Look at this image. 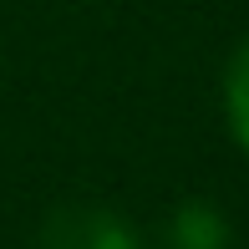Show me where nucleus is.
Masks as SVG:
<instances>
[{
  "instance_id": "2",
  "label": "nucleus",
  "mask_w": 249,
  "mask_h": 249,
  "mask_svg": "<svg viewBox=\"0 0 249 249\" xmlns=\"http://www.w3.org/2000/svg\"><path fill=\"white\" fill-rule=\"evenodd\" d=\"M173 249H229V224L219 219L213 203H183L173 213V234H168Z\"/></svg>"
},
{
  "instance_id": "3",
  "label": "nucleus",
  "mask_w": 249,
  "mask_h": 249,
  "mask_svg": "<svg viewBox=\"0 0 249 249\" xmlns=\"http://www.w3.org/2000/svg\"><path fill=\"white\" fill-rule=\"evenodd\" d=\"M224 112H229V127L239 138V148L249 153V41L234 51L229 71H224Z\"/></svg>"
},
{
  "instance_id": "1",
  "label": "nucleus",
  "mask_w": 249,
  "mask_h": 249,
  "mask_svg": "<svg viewBox=\"0 0 249 249\" xmlns=\"http://www.w3.org/2000/svg\"><path fill=\"white\" fill-rule=\"evenodd\" d=\"M46 249H138L132 229L107 209H92V203H76V209H56L46 234H41Z\"/></svg>"
}]
</instances>
